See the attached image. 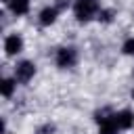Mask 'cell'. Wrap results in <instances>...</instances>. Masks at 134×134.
<instances>
[{
  "label": "cell",
  "instance_id": "obj_1",
  "mask_svg": "<svg viewBox=\"0 0 134 134\" xmlns=\"http://www.w3.org/2000/svg\"><path fill=\"white\" fill-rule=\"evenodd\" d=\"M73 10H75L77 21H84L86 23V21H90L98 13V0H75Z\"/></svg>",
  "mask_w": 134,
  "mask_h": 134
},
{
  "label": "cell",
  "instance_id": "obj_2",
  "mask_svg": "<svg viewBox=\"0 0 134 134\" xmlns=\"http://www.w3.org/2000/svg\"><path fill=\"white\" fill-rule=\"evenodd\" d=\"M96 121H98L100 134H117V130H119V124H117V113H107V111H100V113H96Z\"/></svg>",
  "mask_w": 134,
  "mask_h": 134
},
{
  "label": "cell",
  "instance_id": "obj_3",
  "mask_svg": "<svg viewBox=\"0 0 134 134\" xmlns=\"http://www.w3.org/2000/svg\"><path fill=\"white\" fill-rule=\"evenodd\" d=\"M34 73H36V65L29 63V61H23V63H19L17 69H15V80L21 82V84H25V82H29V80L34 77Z\"/></svg>",
  "mask_w": 134,
  "mask_h": 134
},
{
  "label": "cell",
  "instance_id": "obj_4",
  "mask_svg": "<svg viewBox=\"0 0 134 134\" xmlns=\"http://www.w3.org/2000/svg\"><path fill=\"white\" fill-rule=\"evenodd\" d=\"M75 59H77V54H75L73 48H61V50L57 52V65L63 67V69L73 67V65H75Z\"/></svg>",
  "mask_w": 134,
  "mask_h": 134
},
{
  "label": "cell",
  "instance_id": "obj_5",
  "mask_svg": "<svg viewBox=\"0 0 134 134\" xmlns=\"http://www.w3.org/2000/svg\"><path fill=\"white\" fill-rule=\"evenodd\" d=\"M4 50H6V54H19L21 50H23V40L19 38V36H8L6 40H4Z\"/></svg>",
  "mask_w": 134,
  "mask_h": 134
},
{
  "label": "cell",
  "instance_id": "obj_6",
  "mask_svg": "<svg viewBox=\"0 0 134 134\" xmlns=\"http://www.w3.org/2000/svg\"><path fill=\"white\" fill-rule=\"evenodd\" d=\"M117 124H119V130H128L134 126V113L130 109H124L117 113Z\"/></svg>",
  "mask_w": 134,
  "mask_h": 134
},
{
  "label": "cell",
  "instance_id": "obj_7",
  "mask_svg": "<svg viewBox=\"0 0 134 134\" xmlns=\"http://www.w3.org/2000/svg\"><path fill=\"white\" fill-rule=\"evenodd\" d=\"M57 13H59L57 6H46V8L40 13V23H42V25H52V23L57 21Z\"/></svg>",
  "mask_w": 134,
  "mask_h": 134
},
{
  "label": "cell",
  "instance_id": "obj_8",
  "mask_svg": "<svg viewBox=\"0 0 134 134\" xmlns=\"http://www.w3.org/2000/svg\"><path fill=\"white\" fill-rule=\"evenodd\" d=\"M8 8L15 15H25L29 10V0H8Z\"/></svg>",
  "mask_w": 134,
  "mask_h": 134
},
{
  "label": "cell",
  "instance_id": "obj_9",
  "mask_svg": "<svg viewBox=\"0 0 134 134\" xmlns=\"http://www.w3.org/2000/svg\"><path fill=\"white\" fill-rule=\"evenodd\" d=\"M15 82H17V80H2V94H4V96H10V94H13Z\"/></svg>",
  "mask_w": 134,
  "mask_h": 134
},
{
  "label": "cell",
  "instance_id": "obj_10",
  "mask_svg": "<svg viewBox=\"0 0 134 134\" xmlns=\"http://www.w3.org/2000/svg\"><path fill=\"white\" fill-rule=\"evenodd\" d=\"M121 50H124L126 54H134V38H128V40L124 42V46H121Z\"/></svg>",
  "mask_w": 134,
  "mask_h": 134
},
{
  "label": "cell",
  "instance_id": "obj_11",
  "mask_svg": "<svg viewBox=\"0 0 134 134\" xmlns=\"http://www.w3.org/2000/svg\"><path fill=\"white\" fill-rule=\"evenodd\" d=\"M98 19H100V21H105V23H107V21H111V13H109V10H103V13H100V15H98Z\"/></svg>",
  "mask_w": 134,
  "mask_h": 134
},
{
  "label": "cell",
  "instance_id": "obj_12",
  "mask_svg": "<svg viewBox=\"0 0 134 134\" xmlns=\"http://www.w3.org/2000/svg\"><path fill=\"white\" fill-rule=\"evenodd\" d=\"M67 4H69V0H59V6H57V8H65Z\"/></svg>",
  "mask_w": 134,
  "mask_h": 134
},
{
  "label": "cell",
  "instance_id": "obj_13",
  "mask_svg": "<svg viewBox=\"0 0 134 134\" xmlns=\"http://www.w3.org/2000/svg\"><path fill=\"white\" fill-rule=\"evenodd\" d=\"M132 96H134V90H132Z\"/></svg>",
  "mask_w": 134,
  "mask_h": 134
}]
</instances>
